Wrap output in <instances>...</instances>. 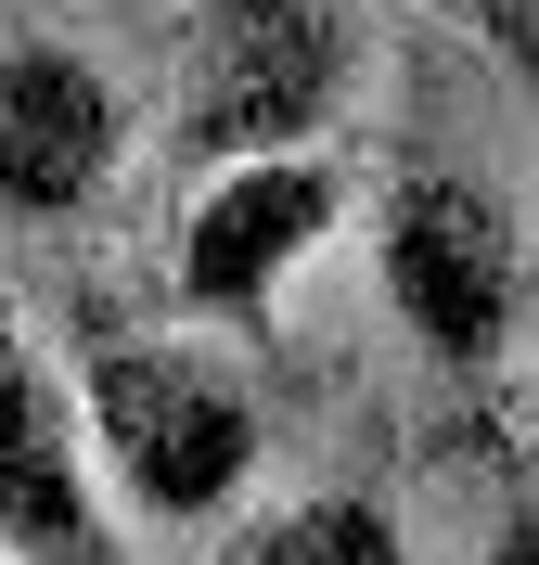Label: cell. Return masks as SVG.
I'll return each mask as SVG.
<instances>
[{
    "mask_svg": "<svg viewBox=\"0 0 539 565\" xmlns=\"http://www.w3.org/2000/svg\"><path fill=\"white\" fill-rule=\"evenodd\" d=\"M77 437L116 462V489L142 501L154 527H206L231 514L257 476V398L245 373H218L206 348H180V334H104V348L77 360Z\"/></svg>",
    "mask_w": 539,
    "mask_h": 565,
    "instance_id": "6da1fadb",
    "label": "cell"
},
{
    "mask_svg": "<svg viewBox=\"0 0 539 565\" xmlns=\"http://www.w3.org/2000/svg\"><path fill=\"white\" fill-rule=\"evenodd\" d=\"M373 257H386V309L424 334L436 373H488L527 334V232L488 180L398 168L373 193Z\"/></svg>",
    "mask_w": 539,
    "mask_h": 565,
    "instance_id": "7a4b0ae2",
    "label": "cell"
},
{
    "mask_svg": "<svg viewBox=\"0 0 539 565\" xmlns=\"http://www.w3.org/2000/svg\"><path fill=\"white\" fill-rule=\"evenodd\" d=\"M359 77V13L347 0H206L193 65H180V154H283L322 141Z\"/></svg>",
    "mask_w": 539,
    "mask_h": 565,
    "instance_id": "3957f363",
    "label": "cell"
},
{
    "mask_svg": "<svg viewBox=\"0 0 539 565\" xmlns=\"http://www.w3.org/2000/svg\"><path fill=\"white\" fill-rule=\"evenodd\" d=\"M347 193L359 180L334 168V154H309V141H283V154H218L206 193H193V218H180V309L193 321H257L283 296L295 257L334 245Z\"/></svg>",
    "mask_w": 539,
    "mask_h": 565,
    "instance_id": "277c9868",
    "label": "cell"
},
{
    "mask_svg": "<svg viewBox=\"0 0 539 565\" xmlns=\"http://www.w3.org/2000/svg\"><path fill=\"white\" fill-rule=\"evenodd\" d=\"M116 141H129V104L90 52H65V39L0 52V206L13 218H77L116 180Z\"/></svg>",
    "mask_w": 539,
    "mask_h": 565,
    "instance_id": "5b68a950",
    "label": "cell"
},
{
    "mask_svg": "<svg viewBox=\"0 0 539 565\" xmlns=\"http://www.w3.org/2000/svg\"><path fill=\"white\" fill-rule=\"evenodd\" d=\"M0 553H26V565H104L116 553L104 501H90L77 398L13 321H0Z\"/></svg>",
    "mask_w": 539,
    "mask_h": 565,
    "instance_id": "8992f818",
    "label": "cell"
},
{
    "mask_svg": "<svg viewBox=\"0 0 539 565\" xmlns=\"http://www.w3.org/2000/svg\"><path fill=\"white\" fill-rule=\"evenodd\" d=\"M218 553L231 565H398V514L359 489H322V501H283V514L231 527Z\"/></svg>",
    "mask_w": 539,
    "mask_h": 565,
    "instance_id": "52a82bcc",
    "label": "cell"
},
{
    "mask_svg": "<svg viewBox=\"0 0 539 565\" xmlns=\"http://www.w3.org/2000/svg\"><path fill=\"white\" fill-rule=\"evenodd\" d=\"M463 13H475L488 39H502V52H527V0H463Z\"/></svg>",
    "mask_w": 539,
    "mask_h": 565,
    "instance_id": "ba28073f",
    "label": "cell"
}]
</instances>
